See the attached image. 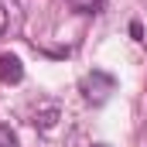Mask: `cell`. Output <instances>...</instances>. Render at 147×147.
<instances>
[{
  "mask_svg": "<svg viewBox=\"0 0 147 147\" xmlns=\"http://www.w3.org/2000/svg\"><path fill=\"white\" fill-rule=\"evenodd\" d=\"M82 96H86V103H92V106H99V103H106L110 99V92L116 89V79L113 75H106V72H89L86 79H82Z\"/></svg>",
  "mask_w": 147,
  "mask_h": 147,
  "instance_id": "6da1fadb",
  "label": "cell"
},
{
  "mask_svg": "<svg viewBox=\"0 0 147 147\" xmlns=\"http://www.w3.org/2000/svg\"><path fill=\"white\" fill-rule=\"evenodd\" d=\"M24 79V65L17 55H0V82L3 86H17Z\"/></svg>",
  "mask_w": 147,
  "mask_h": 147,
  "instance_id": "7a4b0ae2",
  "label": "cell"
},
{
  "mask_svg": "<svg viewBox=\"0 0 147 147\" xmlns=\"http://www.w3.org/2000/svg\"><path fill=\"white\" fill-rule=\"evenodd\" d=\"M65 3H69L72 10H79V14H96L106 0H65Z\"/></svg>",
  "mask_w": 147,
  "mask_h": 147,
  "instance_id": "3957f363",
  "label": "cell"
},
{
  "mask_svg": "<svg viewBox=\"0 0 147 147\" xmlns=\"http://www.w3.org/2000/svg\"><path fill=\"white\" fill-rule=\"evenodd\" d=\"M0 147H17V137H14L7 127H0Z\"/></svg>",
  "mask_w": 147,
  "mask_h": 147,
  "instance_id": "277c9868",
  "label": "cell"
},
{
  "mask_svg": "<svg viewBox=\"0 0 147 147\" xmlns=\"http://www.w3.org/2000/svg\"><path fill=\"white\" fill-rule=\"evenodd\" d=\"M3 31H7V7L0 3V34H3Z\"/></svg>",
  "mask_w": 147,
  "mask_h": 147,
  "instance_id": "5b68a950",
  "label": "cell"
},
{
  "mask_svg": "<svg viewBox=\"0 0 147 147\" xmlns=\"http://www.w3.org/2000/svg\"><path fill=\"white\" fill-rule=\"evenodd\" d=\"M99 147H106V144H99Z\"/></svg>",
  "mask_w": 147,
  "mask_h": 147,
  "instance_id": "8992f818",
  "label": "cell"
}]
</instances>
